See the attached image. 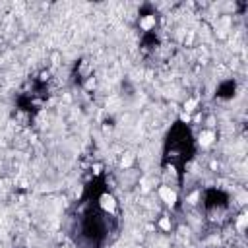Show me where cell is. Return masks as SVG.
Returning a JSON list of instances; mask_svg holds the SVG:
<instances>
[{"label":"cell","instance_id":"cell-1","mask_svg":"<svg viewBox=\"0 0 248 248\" xmlns=\"http://www.w3.org/2000/svg\"><path fill=\"white\" fill-rule=\"evenodd\" d=\"M159 196H161V198H163L165 202H167V204H171V206H173V204L176 202V194L173 192L171 188H167V186H163V188L159 190Z\"/></svg>","mask_w":248,"mask_h":248},{"label":"cell","instance_id":"cell-2","mask_svg":"<svg viewBox=\"0 0 248 248\" xmlns=\"http://www.w3.org/2000/svg\"><path fill=\"white\" fill-rule=\"evenodd\" d=\"M101 206H103L107 211H114V208H116V204H114V198L112 196H101Z\"/></svg>","mask_w":248,"mask_h":248},{"label":"cell","instance_id":"cell-3","mask_svg":"<svg viewBox=\"0 0 248 248\" xmlns=\"http://www.w3.org/2000/svg\"><path fill=\"white\" fill-rule=\"evenodd\" d=\"M211 142H213V132H204V134L200 136V144L202 145H209Z\"/></svg>","mask_w":248,"mask_h":248},{"label":"cell","instance_id":"cell-4","mask_svg":"<svg viewBox=\"0 0 248 248\" xmlns=\"http://www.w3.org/2000/svg\"><path fill=\"white\" fill-rule=\"evenodd\" d=\"M153 22H155V19H153V16L145 17L144 22H142V27H144V29H149V27H151V25H153Z\"/></svg>","mask_w":248,"mask_h":248},{"label":"cell","instance_id":"cell-5","mask_svg":"<svg viewBox=\"0 0 248 248\" xmlns=\"http://www.w3.org/2000/svg\"><path fill=\"white\" fill-rule=\"evenodd\" d=\"M159 225H161V229H165V231H169V229H171V221H169L167 217H165V219H161Z\"/></svg>","mask_w":248,"mask_h":248},{"label":"cell","instance_id":"cell-6","mask_svg":"<svg viewBox=\"0 0 248 248\" xmlns=\"http://www.w3.org/2000/svg\"><path fill=\"white\" fill-rule=\"evenodd\" d=\"M196 105H198V101H196V99H190V101L186 103V107H184V109H186V112H188V111H192Z\"/></svg>","mask_w":248,"mask_h":248},{"label":"cell","instance_id":"cell-7","mask_svg":"<svg viewBox=\"0 0 248 248\" xmlns=\"http://www.w3.org/2000/svg\"><path fill=\"white\" fill-rule=\"evenodd\" d=\"M244 225H246V215H240V219H239V229H244Z\"/></svg>","mask_w":248,"mask_h":248},{"label":"cell","instance_id":"cell-8","mask_svg":"<svg viewBox=\"0 0 248 248\" xmlns=\"http://www.w3.org/2000/svg\"><path fill=\"white\" fill-rule=\"evenodd\" d=\"M130 163H132V155H126V157L122 159V165H124V167H128Z\"/></svg>","mask_w":248,"mask_h":248},{"label":"cell","instance_id":"cell-9","mask_svg":"<svg viewBox=\"0 0 248 248\" xmlns=\"http://www.w3.org/2000/svg\"><path fill=\"white\" fill-rule=\"evenodd\" d=\"M196 200H198V194H192L190 196V204H196Z\"/></svg>","mask_w":248,"mask_h":248}]
</instances>
